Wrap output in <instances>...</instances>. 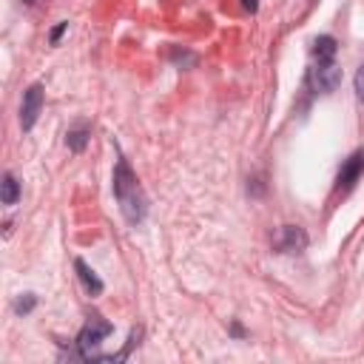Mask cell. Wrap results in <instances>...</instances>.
<instances>
[{
    "instance_id": "cell-6",
    "label": "cell",
    "mask_w": 364,
    "mask_h": 364,
    "mask_svg": "<svg viewBox=\"0 0 364 364\" xmlns=\"http://www.w3.org/2000/svg\"><path fill=\"white\" fill-rule=\"evenodd\" d=\"M307 247V233L299 225H284L276 236V250L279 253H301Z\"/></svg>"
},
{
    "instance_id": "cell-13",
    "label": "cell",
    "mask_w": 364,
    "mask_h": 364,
    "mask_svg": "<svg viewBox=\"0 0 364 364\" xmlns=\"http://www.w3.org/2000/svg\"><path fill=\"white\" fill-rule=\"evenodd\" d=\"M353 85H355V97L364 102V63L358 65V71H355V80H353Z\"/></svg>"
},
{
    "instance_id": "cell-8",
    "label": "cell",
    "mask_w": 364,
    "mask_h": 364,
    "mask_svg": "<svg viewBox=\"0 0 364 364\" xmlns=\"http://www.w3.org/2000/svg\"><path fill=\"white\" fill-rule=\"evenodd\" d=\"M336 51H338V43H336L333 34L316 37V43H313V57L316 60H336Z\"/></svg>"
},
{
    "instance_id": "cell-5",
    "label": "cell",
    "mask_w": 364,
    "mask_h": 364,
    "mask_svg": "<svg viewBox=\"0 0 364 364\" xmlns=\"http://www.w3.org/2000/svg\"><path fill=\"white\" fill-rule=\"evenodd\" d=\"M361 173H364V151H355V154H350V156L341 162V168H338V173H336V191H338V193H347V191L361 179Z\"/></svg>"
},
{
    "instance_id": "cell-16",
    "label": "cell",
    "mask_w": 364,
    "mask_h": 364,
    "mask_svg": "<svg viewBox=\"0 0 364 364\" xmlns=\"http://www.w3.org/2000/svg\"><path fill=\"white\" fill-rule=\"evenodd\" d=\"M34 3H37V0H23V6H34Z\"/></svg>"
},
{
    "instance_id": "cell-4",
    "label": "cell",
    "mask_w": 364,
    "mask_h": 364,
    "mask_svg": "<svg viewBox=\"0 0 364 364\" xmlns=\"http://www.w3.org/2000/svg\"><path fill=\"white\" fill-rule=\"evenodd\" d=\"M40 111H43V85L34 82V85H28V88L23 91V102H20V128H23V131H31L34 122H37V117H40Z\"/></svg>"
},
{
    "instance_id": "cell-10",
    "label": "cell",
    "mask_w": 364,
    "mask_h": 364,
    "mask_svg": "<svg viewBox=\"0 0 364 364\" xmlns=\"http://www.w3.org/2000/svg\"><path fill=\"white\" fill-rule=\"evenodd\" d=\"M0 185H3V205H9V208H11V205H17V199H20V182L14 179V173H9V171H6Z\"/></svg>"
},
{
    "instance_id": "cell-15",
    "label": "cell",
    "mask_w": 364,
    "mask_h": 364,
    "mask_svg": "<svg viewBox=\"0 0 364 364\" xmlns=\"http://www.w3.org/2000/svg\"><path fill=\"white\" fill-rule=\"evenodd\" d=\"M242 6H245L247 11H256V6H259V3H256V0H242Z\"/></svg>"
},
{
    "instance_id": "cell-1",
    "label": "cell",
    "mask_w": 364,
    "mask_h": 364,
    "mask_svg": "<svg viewBox=\"0 0 364 364\" xmlns=\"http://www.w3.org/2000/svg\"><path fill=\"white\" fill-rule=\"evenodd\" d=\"M111 188H114V199L125 216L128 225H142L145 216H148V199L142 193V185L136 179V173L131 171L128 159L119 154L117 156V165H114V176H111Z\"/></svg>"
},
{
    "instance_id": "cell-11",
    "label": "cell",
    "mask_w": 364,
    "mask_h": 364,
    "mask_svg": "<svg viewBox=\"0 0 364 364\" xmlns=\"http://www.w3.org/2000/svg\"><path fill=\"white\" fill-rule=\"evenodd\" d=\"M34 307H37V296H34V293H23V296L14 301V313H17V316H28Z\"/></svg>"
},
{
    "instance_id": "cell-12",
    "label": "cell",
    "mask_w": 364,
    "mask_h": 364,
    "mask_svg": "<svg viewBox=\"0 0 364 364\" xmlns=\"http://www.w3.org/2000/svg\"><path fill=\"white\" fill-rule=\"evenodd\" d=\"M65 31H68V20H60V23L51 28V34H48V43H51V46H57V43H60V37H63Z\"/></svg>"
},
{
    "instance_id": "cell-9",
    "label": "cell",
    "mask_w": 364,
    "mask_h": 364,
    "mask_svg": "<svg viewBox=\"0 0 364 364\" xmlns=\"http://www.w3.org/2000/svg\"><path fill=\"white\" fill-rule=\"evenodd\" d=\"M88 139H91V128H88V125H77V128H71V131L65 134V145H68L74 154H82L85 145H88Z\"/></svg>"
},
{
    "instance_id": "cell-14",
    "label": "cell",
    "mask_w": 364,
    "mask_h": 364,
    "mask_svg": "<svg viewBox=\"0 0 364 364\" xmlns=\"http://www.w3.org/2000/svg\"><path fill=\"white\" fill-rule=\"evenodd\" d=\"M230 333H233V336H239V338H242V336H245V330H242V324H236V321H233V324H230Z\"/></svg>"
},
{
    "instance_id": "cell-3",
    "label": "cell",
    "mask_w": 364,
    "mask_h": 364,
    "mask_svg": "<svg viewBox=\"0 0 364 364\" xmlns=\"http://www.w3.org/2000/svg\"><path fill=\"white\" fill-rule=\"evenodd\" d=\"M307 82L316 94H333L341 85V68L336 60H316L307 71Z\"/></svg>"
},
{
    "instance_id": "cell-2",
    "label": "cell",
    "mask_w": 364,
    "mask_h": 364,
    "mask_svg": "<svg viewBox=\"0 0 364 364\" xmlns=\"http://www.w3.org/2000/svg\"><path fill=\"white\" fill-rule=\"evenodd\" d=\"M114 333V324L111 321H105L100 313H91L88 316V321L82 324V330H80V336H77V355L80 358H85V361H100V344H102V338H108Z\"/></svg>"
},
{
    "instance_id": "cell-7",
    "label": "cell",
    "mask_w": 364,
    "mask_h": 364,
    "mask_svg": "<svg viewBox=\"0 0 364 364\" xmlns=\"http://www.w3.org/2000/svg\"><path fill=\"white\" fill-rule=\"evenodd\" d=\"M74 270H77V276H80V282H82V287L88 290V296H100L102 290H105V284H102V279L82 262V259H74Z\"/></svg>"
}]
</instances>
